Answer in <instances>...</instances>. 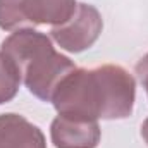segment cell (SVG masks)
Returning <instances> with one entry per match:
<instances>
[{"mask_svg": "<svg viewBox=\"0 0 148 148\" xmlns=\"http://www.w3.org/2000/svg\"><path fill=\"white\" fill-rule=\"evenodd\" d=\"M136 98L134 77L121 66L74 69L53 91L57 114L88 121H115L133 114Z\"/></svg>", "mask_w": 148, "mask_h": 148, "instance_id": "obj_1", "label": "cell"}, {"mask_svg": "<svg viewBox=\"0 0 148 148\" xmlns=\"http://www.w3.org/2000/svg\"><path fill=\"white\" fill-rule=\"evenodd\" d=\"M0 52L16 66L29 93L43 102H52L60 81L76 69L69 57L53 48L50 38L33 28L14 31L2 41Z\"/></svg>", "mask_w": 148, "mask_h": 148, "instance_id": "obj_2", "label": "cell"}, {"mask_svg": "<svg viewBox=\"0 0 148 148\" xmlns=\"http://www.w3.org/2000/svg\"><path fill=\"white\" fill-rule=\"evenodd\" d=\"M102 29L103 19L98 9L90 3H77L71 19L60 26H53L50 35L62 50L79 53L95 45Z\"/></svg>", "mask_w": 148, "mask_h": 148, "instance_id": "obj_3", "label": "cell"}, {"mask_svg": "<svg viewBox=\"0 0 148 148\" xmlns=\"http://www.w3.org/2000/svg\"><path fill=\"white\" fill-rule=\"evenodd\" d=\"M50 136L55 148H97L102 138L98 121L57 115L50 126Z\"/></svg>", "mask_w": 148, "mask_h": 148, "instance_id": "obj_4", "label": "cell"}, {"mask_svg": "<svg viewBox=\"0 0 148 148\" xmlns=\"http://www.w3.org/2000/svg\"><path fill=\"white\" fill-rule=\"evenodd\" d=\"M0 148H47L41 129L19 114L0 115Z\"/></svg>", "mask_w": 148, "mask_h": 148, "instance_id": "obj_5", "label": "cell"}, {"mask_svg": "<svg viewBox=\"0 0 148 148\" xmlns=\"http://www.w3.org/2000/svg\"><path fill=\"white\" fill-rule=\"evenodd\" d=\"M17 5L28 28L38 24L60 26L71 19L77 7L76 0H17Z\"/></svg>", "mask_w": 148, "mask_h": 148, "instance_id": "obj_6", "label": "cell"}, {"mask_svg": "<svg viewBox=\"0 0 148 148\" xmlns=\"http://www.w3.org/2000/svg\"><path fill=\"white\" fill-rule=\"evenodd\" d=\"M21 74L16 66L0 52V105L10 102L21 86Z\"/></svg>", "mask_w": 148, "mask_h": 148, "instance_id": "obj_7", "label": "cell"}, {"mask_svg": "<svg viewBox=\"0 0 148 148\" xmlns=\"http://www.w3.org/2000/svg\"><path fill=\"white\" fill-rule=\"evenodd\" d=\"M136 74H138L140 83L143 84V88H145V91H147V95H148V53L143 55L138 60V64H136Z\"/></svg>", "mask_w": 148, "mask_h": 148, "instance_id": "obj_8", "label": "cell"}, {"mask_svg": "<svg viewBox=\"0 0 148 148\" xmlns=\"http://www.w3.org/2000/svg\"><path fill=\"white\" fill-rule=\"evenodd\" d=\"M141 136H143V140H145V143L148 145V117L145 119V122L141 124Z\"/></svg>", "mask_w": 148, "mask_h": 148, "instance_id": "obj_9", "label": "cell"}]
</instances>
